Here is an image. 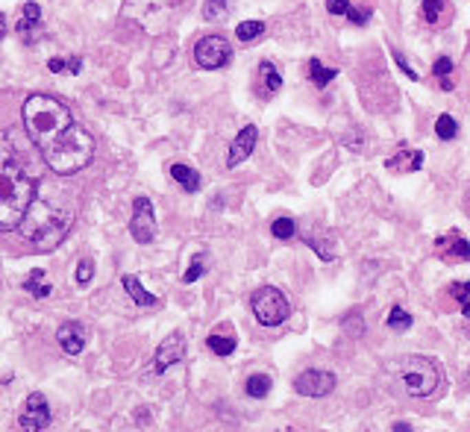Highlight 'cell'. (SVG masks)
<instances>
[{
	"label": "cell",
	"mask_w": 470,
	"mask_h": 432,
	"mask_svg": "<svg viewBox=\"0 0 470 432\" xmlns=\"http://www.w3.org/2000/svg\"><path fill=\"white\" fill-rule=\"evenodd\" d=\"M21 115H24L30 141L39 147L41 159L53 174H76L94 159V138L89 136V130L76 124L71 109L59 103L56 97L30 94Z\"/></svg>",
	"instance_id": "obj_1"
},
{
	"label": "cell",
	"mask_w": 470,
	"mask_h": 432,
	"mask_svg": "<svg viewBox=\"0 0 470 432\" xmlns=\"http://www.w3.org/2000/svg\"><path fill=\"white\" fill-rule=\"evenodd\" d=\"M36 174L30 156L18 150L12 132H0V229H18L36 197Z\"/></svg>",
	"instance_id": "obj_2"
},
{
	"label": "cell",
	"mask_w": 470,
	"mask_h": 432,
	"mask_svg": "<svg viewBox=\"0 0 470 432\" xmlns=\"http://www.w3.org/2000/svg\"><path fill=\"white\" fill-rule=\"evenodd\" d=\"M74 218V206L59 192V185H41V192H36L24 220H21V229L36 250H53L71 232Z\"/></svg>",
	"instance_id": "obj_3"
},
{
	"label": "cell",
	"mask_w": 470,
	"mask_h": 432,
	"mask_svg": "<svg viewBox=\"0 0 470 432\" xmlns=\"http://www.w3.org/2000/svg\"><path fill=\"white\" fill-rule=\"evenodd\" d=\"M397 376H400V385L412 397H429L438 391V385H441V368H438V362L429 356H409L400 364Z\"/></svg>",
	"instance_id": "obj_4"
},
{
	"label": "cell",
	"mask_w": 470,
	"mask_h": 432,
	"mask_svg": "<svg viewBox=\"0 0 470 432\" xmlns=\"http://www.w3.org/2000/svg\"><path fill=\"white\" fill-rule=\"evenodd\" d=\"M250 306H253V315L261 327H279L282 320L288 318L291 306H288V297L273 285H261L253 291L250 297Z\"/></svg>",
	"instance_id": "obj_5"
},
{
	"label": "cell",
	"mask_w": 470,
	"mask_h": 432,
	"mask_svg": "<svg viewBox=\"0 0 470 432\" xmlns=\"http://www.w3.org/2000/svg\"><path fill=\"white\" fill-rule=\"evenodd\" d=\"M233 62V48L224 36H203L197 44H194V65L203 71H221Z\"/></svg>",
	"instance_id": "obj_6"
},
{
	"label": "cell",
	"mask_w": 470,
	"mask_h": 432,
	"mask_svg": "<svg viewBox=\"0 0 470 432\" xmlns=\"http://www.w3.org/2000/svg\"><path fill=\"white\" fill-rule=\"evenodd\" d=\"M156 215H153V203L150 197H136L133 200V218H129V236H133L138 245H150L156 238Z\"/></svg>",
	"instance_id": "obj_7"
},
{
	"label": "cell",
	"mask_w": 470,
	"mask_h": 432,
	"mask_svg": "<svg viewBox=\"0 0 470 432\" xmlns=\"http://www.w3.org/2000/svg\"><path fill=\"white\" fill-rule=\"evenodd\" d=\"M50 424V406H47V397L41 391H32L27 397L24 409H21L18 415V426L24 432H41Z\"/></svg>",
	"instance_id": "obj_8"
},
{
	"label": "cell",
	"mask_w": 470,
	"mask_h": 432,
	"mask_svg": "<svg viewBox=\"0 0 470 432\" xmlns=\"http://www.w3.org/2000/svg\"><path fill=\"white\" fill-rule=\"evenodd\" d=\"M294 389L303 397H326L335 391V373L330 371H303L297 380H294Z\"/></svg>",
	"instance_id": "obj_9"
},
{
	"label": "cell",
	"mask_w": 470,
	"mask_h": 432,
	"mask_svg": "<svg viewBox=\"0 0 470 432\" xmlns=\"http://www.w3.org/2000/svg\"><path fill=\"white\" fill-rule=\"evenodd\" d=\"M182 356H185V338H182V332H171V336L159 344L156 356H153V373H165L171 364L182 362Z\"/></svg>",
	"instance_id": "obj_10"
},
{
	"label": "cell",
	"mask_w": 470,
	"mask_h": 432,
	"mask_svg": "<svg viewBox=\"0 0 470 432\" xmlns=\"http://www.w3.org/2000/svg\"><path fill=\"white\" fill-rule=\"evenodd\" d=\"M435 253L447 262H467L470 259V241L458 229H453V232H447V236H441L435 241Z\"/></svg>",
	"instance_id": "obj_11"
},
{
	"label": "cell",
	"mask_w": 470,
	"mask_h": 432,
	"mask_svg": "<svg viewBox=\"0 0 470 432\" xmlns=\"http://www.w3.org/2000/svg\"><path fill=\"white\" fill-rule=\"evenodd\" d=\"M256 141H259V130L253 127V124H247L238 136L233 138V144H229V153H226V168H238L250 153H253V147H256Z\"/></svg>",
	"instance_id": "obj_12"
},
{
	"label": "cell",
	"mask_w": 470,
	"mask_h": 432,
	"mask_svg": "<svg viewBox=\"0 0 470 432\" xmlns=\"http://www.w3.org/2000/svg\"><path fill=\"white\" fill-rule=\"evenodd\" d=\"M85 338H89V332H85V327L80 320H68V324H62L56 329V341L68 356H80L83 347H85Z\"/></svg>",
	"instance_id": "obj_13"
},
{
	"label": "cell",
	"mask_w": 470,
	"mask_h": 432,
	"mask_svg": "<svg viewBox=\"0 0 470 432\" xmlns=\"http://www.w3.org/2000/svg\"><path fill=\"white\" fill-rule=\"evenodd\" d=\"M282 88V76L277 71V65L273 62H259V74H256V92L261 101H268V97H273Z\"/></svg>",
	"instance_id": "obj_14"
},
{
	"label": "cell",
	"mask_w": 470,
	"mask_h": 432,
	"mask_svg": "<svg viewBox=\"0 0 470 432\" xmlns=\"http://www.w3.org/2000/svg\"><path fill=\"white\" fill-rule=\"evenodd\" d=\"M18 32L21 39H24L27 44H36L39 36H41V6L39 3H24V15H21L18 21Z\"/></svg>",
	"instance_id": "obj_15"
},
{
	"label": "cell",
	"mask_w": 470,
	"mask_h": 432,
	"mask_svg": "<svg viewBox=\"0 0 470 432\" xmlns=\"http://www.w3.org/2000/svg\"><path fill=\"white\" fill-rule=\"evenodd\" d=\"M121 282H124V291H127V294H129V297H133V300H136V306H145V309H153V306H159V297H156V294H150L147 288L141 285V282L136 280L133 274H127Z\"/></svg>",
	"instance_id": "obj_16"
},
{
	"label": "cell",
	"mask_w": 470,
	"mask_h": 432,
	"mask_svg": "<svg viewBox=\"0 0 470 432\" xmlns=\"http://www.w3.org/2000/svg\"><path fill=\"white\" fill-rule=\"evenodd\" d=\"M24 291L32 294L36 300H45V297L53 291V285L47 282V274H45V271H41V268H32V271L27 274V280H24Z\"/></svg>",
	"instance_id": "obj_17"
},
{
	"label": "cell",
	"mask_w": 470,
	"mask_h": 432,
	"mask_svg": "<svg viewBox=\"0 0 470 432\" xmlns=\"http://www.w3.org/2000/svg\"><path fill=\"white\" fill-rule=\"evenodd\" d=\"M171 180H177L185 192H197V188H200V174L194 168H189V165H182V162L171 165Z\"/></svg>",
	"instance_id": "obj_18"
},
{
	"label": "cell",
	"mask_w": 470,
	"mask_h": 432,
	"mask_svg": "<svg viewBox=\"0 0 470 432\" xmlns=\"http://www.w3.org/2000/svg\"><path fill=\"white\" fill-rule=\"evenodd\" d=\"M420 165H423V153L420 150H409V153L403 150L400 156H391L388 159V168L391 171H409L412 174V171H418Z\"/></svg>",
	"instance_id": "obj_19"
},
{
	"label": "cell",
	"mask_w": 470,
	"mask_h": 432,
	"mask_svg": "<svg viewBox=\"0 0 470 432\" xmlns=\"http://www.w3.org/2000/svg\"><path fill=\"white\" fill-rule=\"evenodd\" d=\"M420 15H423L426 24L438 27L441 18L447 15V0H423V3H420Z\"/></svg>",
	"instance_id": "obj_20"
},
{
	"label": "cell",
	"mask_w": 470,
	"mask_h": 432,
	"mask_svg": "<svg viewBox=\"0 0 470 432\" xmlns=\"http://www.w3.org/2000/svg\"><path fill=\"white\" fill-rule=\"evenodd\" d=\"M338 76V71L335 68H326V65H321V59H312L309 62V80L318 85V88H326L332 80Z\"/></svg>",
	"instance_id": "obj_21"
},
{
	"label": "cell",
	"mask_w": 470,
	"mask_h": 432,
	"mask_svg": "<svg viewBox=\"0 0 470 432\" xmlns=\"http://www.w3.org/2000/svg\"><path fill=\"white\" fill-rule=\"evenodd\" d=\"M261 32H265V21H242V24L235 27V36H238V41H244V44H250V41H256Z\"/></svg>",
	"instance_id": "obj_22"
},
{
	"label": "cell",
	"mask_w": 470,
	"mask_h": 432,
	"mask_svg": "<svg viewBox=\"0 0 470 432\" xmlns=\"http://www.w3.org/2000/svg\"><path fill=\"white\" fill-rule=\"evenodd\" d=\"M206 347H209L212 353H217V356H229V353H235V338L233 336H217V332H212V336L206 338Z\"/></svg>",
	"instance_id": "obj_23"
},
{
	"label": "cell",
	"mask_w": 470,
	"mask_h": 432,
	"mask_svg": "<svg viewBox=\"0 0 470 432\" xmlns=\"http://www.w3.org/2000/svg\"><path fill=\"white\" fill-rule=\"evenodd\" d=\"M244 391L250 394V397H265L268 391H270V376L268 373H253V376H247V385H244Z\"/></svg>",
	"instance_id": "obj_24"
},
{
	"label": "cell",
	"mask_w": 470,
	"mask_h": 432,
	"mask_svg": "<svg viewBox=\"0 0 470 432\" xmlns=\"http://www.w3.org/2000/svg\"><path fill=\"white\" fill-rule=\"evenodd\" d=\"M435 136H438L441 141H453L458 136V124L453 115H438V121H435Z\"/></svg>",
	"instance_id": "obj_25"
},
{
	"label": "cell",
	"mask_w": 470,
	"mask_h": 432,
	"mask_svg": "<svg viewBox=\"0 0 470 432\" xmlns=\"http://www.w3.org/2000/svg\"><path fill=\"white\" fill-rule=\"evenodd\" d=\"M294 232H297V224H294L291 218H277V220L270 224V236H273V238H279V241L294 238Z\"/></svg>",
	"instance_id": "obj_26"
},
{
	"label": "cell",
	"mask_w": 470,
	"mask_h": 432,
	"mask_svg": "<svg viewBox=\"0 0 470 432\" xmlns=\"http://www.w3.org/2000/svg\"><path fill=\"white\" fill-rule=\"evenodd\" d=\"M409 327H412V315L403 306H391V312H388V329L403 332V329H409Z\"/></svg>",
	"instance_id": "obj_27"
},
{
	"label": "cell",
	"mask_w": 470,
	"mask_h": 432,
	"mask_svg": "<svg viewBox=\"0 0 470 432\" xmlns=\"http://www.w3.org/2000/svg\"><path fill=\"white\" fill-rule=\"evenodd\" d=\"M229 12V0H206L203 3V18L206 21H221Z\"/></svg>",
	"instance_id": "obj_28"
},
{
	"label": "cell",
	"mask_w": 470,
	"mask_h": 432,
	"mask_svg": "<svg viewBox=\"0 0 470 432\" xmlns=\"http://www.w3.org/2000/svg\"><path fill=\"white\" fill-rule=\"evenodd\" d=\"M92 276H94V262L92 259H80V265H76V274H74L76 285H89Z\"/></svg>",
	"instance_id": "obj_29"
},
{
	"label": "cell",
	"mask_w": 470,
	"mask_h": 432,
	"mask_svg": "<svg viewBox=\"0 0 470 432\" xmlns=\"http://www.w3.org/2000/svg\"><path fill=\"white\" fill-rule=\"evenodd\" d=\"M303 241H306V245H309V247H314V250H318V256H321L323 262H332V247H326L318 236H312V232H306V236H303Z\"/></svg>",
	"instance_id": "obj_30"
},
{
	"label": "cell",
	"mask_w": 470,
	"mask_h": 432,
	"mask_svg": "<svg viewBox=\"0 0 470 432\" xmlns=\"http://www.w3.org/2000/svg\"><path fill=\"white\" fill-rule=\"evenodd\" d=\"M203 271H206V262H203V256H197V259H194V262H191V268H189V271H185V276H182V282H185V285L197 282V280H200V276H203Z\"/></svg>",
	"instance_id": "obj_31"
},
{
	"label": "cell",
	"mask_w": 470,
	"mask_h": 432,
	"mask_svg": "<svg viewBox=\"0 0 470 432\" xmlns=\"http://www.w3.org/2000/svg\"><path fill=\"white\" fill-rule=\"evenodd\" d=\"M432 74L438 76V80H444V76H453V59L438 56V59H435V65H432Z\"/></svg>",
	"instance_id": "obj_32"
},
{
	"label": "cell",
	"mask_w": 470,
	"mask_h": 432,
	"mask_svg": "<svg viewBox=\"0 0 470 432\" xmlns=\"http://www.w3.org/2000/svg\"><path fill=\"white\" fill-rule=\"evenodd\" d=\"M326 9H330V15H347L350 9V0H326Z\"/></svg>",
	"instance_id": "obj_33"
},
{
	"label": "cell",
	"mask_w": 470,
	"mask_h": 432,
	"mask_svg": "<svg viewBox=\"0 0 470 432\" xmlns=\"http://www.w3.org/2000/svg\"><path fill=\"white\" fill-rule=\"evenodd\" d=\"M453 297L458 303H464V300H470V282L464 280V282H453Z\"/></svg>",
	"instance_id": "obj_34"
},
{
	"label": "cell",
	"mask_w": 470,
	"mask_h": 432,
	"mask_svg": "<svg viewBox=\"0 0 470 432\" xmlns=\"http://www.w3.org/2000/svg\"><path fill=\"white\" fill-rule=\"evenodd\" d=\"M394 62L400 65V71H403V74H406V76H409V80H418V71H412V65L406 62V56H403V53H400V50H394Z\"/></svg>",
	"instance_id": "obj_35"
},
{
	"label": "cell",
	"mask_w": 470,
	"mask_h": 432,
	"mask_svg": "<svg viewBox=\"0 0 470 432\" xmlns=\"http://www.w3.org/2000/svg\"><path fill=\"white\" fill-rule=\"evenodd\" d=\"M347 18L353 21V24H367L370 9H367V6H365V9H347Z\"/></svg>",
	"instance_id": "obj_36"
},
{
	"label": "cell",
	"mask_w": 470,
	"mask_h": 432,
	"mask_svg": "<svg viewBox=\"0 0 470 432\" xmlns=\"http://www.w3.org/2000/svg\"><path fill=\"white\" fill-rule=\"evenodd\" d=\"M47 68H50L53 74H68V59H50Z\"/></svg>",
	"instance_id": "obj_37"
},
{
	"label": "cell",
	"mask_w": 470,
	"mask_h": 432,
	"mask_svg": "<svg viewBox=\"0 0 470 432\" xmlns=\"http://www.w3.org/2000/svg\"><path fill=\"white\" fill-rule=\"evenodd\" d=\"M391 432H412V426H409V424H403V420H400V424L391 426Z\"/></svg>",
	"instance_id": "obj_38"
},
{
	"label": "cell",
	"mask_w": 470,
	"mask_h": 432,
	"mask_svg": "<svg viewBox=\"0 0 470 432\" xmlns=\"http://www.w3.org/2000/svg\"><path fill=\"white\" fill-rule=\"evenodd\" d=\"M6 36V18H3V12H0V39Z\"/></svg>",
	"instance_id": "obj_39"
},
{
	"label": "cell",
	"mask_w": 470,
	"mask_h": 432,
	"mask_svg": "<svg viewBox=\"0 0 470 432\" xmlns=\"http://www.w3.org/2000/svg\"><path fill=\"white\" fill-rule=\"evenodd\" d=\"M279 432H309V429H303V426H286V429H279Z\"/></svg>",
	"instance_id": "obj_40"
},
{
	"label": "cell",
	"mask_w": 470,
	"mask_h": 432,
	"mask_svg": "<svg viewBox=\"0 0 470 432\" xmlns=\"http://www.w3.org/2000/svg\"><path fill=\"white\" fill-rule=\"evenodd\" d=\"M462 315H464V318H470V300H464V303H462Z\"/></svg>",
	"instance_id": "obj_41"
},
{
	"label": "cell",
	"mask_w": 470,
	"mask_h": 432,
	"mask_svg": "<svg viewBox=\"0 0 470 432\" xmlns=\"http://www.w3.org/2000/svg\"><path fill=\"white\" fill-rule=\"evenodd\" d=\"M467 389H470V371H467Z\"/></svg>",
	"instance_id": "obj_42"
}]
</instances>
